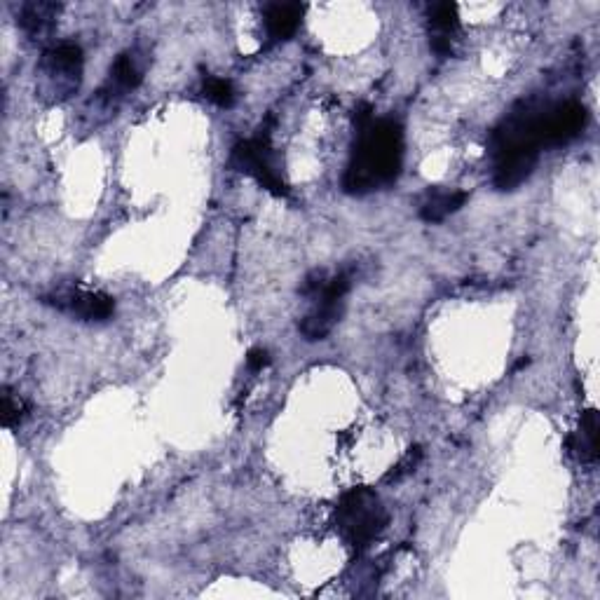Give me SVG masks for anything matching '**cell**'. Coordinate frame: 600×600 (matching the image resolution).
Returning a JSON list of instances; mask_svg holds the SVG:
<instances>
[{"mask_svg":"<svg viewBox=\"0 0 600 600\" xmlns=\"http://www.w3.org/2000/svg\"><path fill=\"white\" fill-rule=\"evenodd\" d=\"M354 122L357 141L345 169L343 188L350 195H366L397 181L404 162V129L394 120H375L371 106L366 104L354 111Z\"/></svg>","mask_w":600,"mask_h":600,"instance_id":"6da1fadb","label":"cell"},{"mask_svg":"<svg viewBox=\"0 0 600 600\" xmlns=\"http://www.w3.org/2000/svg\"><path fill=\"white\" fill-rule=\"evenodd\" d=\"M350 284L352 282L347 272L326 277V272L319 270L312 272V275L305 279L300 293L312 300V310L303 317V322L298 326L305 340L317 343V340H324L336 329L340 317H343L345 296L347 291H350Z\"/></svg>","mask_w":600,"mask_h":600,"instance_id":"7a4b0ae2","label":"cell"},{"mask_svg":"<svg viewBox=\"0 0 600 600\" xmlns=\"http://www.w3.org/2000/svg\"><path fill=\"white\" fill-rule=\"evenodd\" d=\"M387 511L371 488H354L336 509V528L354 549H364L385 530Z\"/></svg>","mask_w":600,"mask_h":600,"instance_id":"3957f363","label":"cell"},{"mask_svg":"<svg viewBox=\"0 0 600 600\" xmlns=\"http://www.w3.org/2000/svg\"><path fill=\"white\" fill-rule=\"evenodd\" d=\"M83 64L85 54L83 47L75 43H61L50 47L43 54L38 64L40 85L47 94H52L54 101L68 99L78 92L80 80H83Z\"/></svg>","mask_w":600,"mask_h":600,"instance_id":"277c9868","label":"cell"},{"mask_svg":"<svg viewBox=\"0 0 600 600\" xmlns=\"http://www.w3.org/2000/svg\"><path fill=\"white\" fill-rule=\"evenodd\" d=\"M230 167H233L235 172L256 179L265 190H270L272 195H289V188H286L282 176H279L275 169V155H272V143L268 134H256L247 141L237 143L233 153H230Z\"/></svg>","mask_w":600,"mask_h":600,"instance_id":"5b68a950","label":"cell"},{"mask_svg":"<svg viewBox=\"0 0 600 600\" xmlns=\"http://www.w3.org/2000/svg\"><path fill=\"white\" fill-rule=\"evenodd\" d=\"M43 303L54 305L61 312H68L80 322H108L115 312V300L104 291L68 289L57 296H47Z\"/></svg>","mask_w":600,"mask_h":600,"instance_id":"8992f818","label":"cell"},{"mask_svg":"<svg viewBox=\"0 0 600 600\" xmlns=\"http://www.w3.org/2000/svg\"><path fill=\"white\" fill-rule=\"evenodd\" d=\"M460 29L458 5L436 3L429 8V45L436 54H453V36Z\"/></svg>","mask_w":600,"mask_h":600,"instance_id":"52a82bcc","label":"cell"},{"mask_svg":"<svg viewBox=\"0 0 600 600\" xmlns=\"http://www.w3.org/2000/svg\"><path fill=\"white\" fill-rule=\"evenodd\" d=\"M305 8L298 3H277L265 10V31H268L270 43H286L296 36L303 22Z\"/></svg>","mask_w":600,"mask_h":600,"instance_id":"ba28073f","label":"cell"},{"mask_svg":"<svg viewBox=\"0 0 600 600\" xmlns=\"http://www.w3.org/2000/svg\"><path fill=\"white\" fill-rule=\"evenodd\" d=\"M568 450L582 465H593L598 460V413L593 408L582 413L579 427L568 439Z\"/></svg>","mask_w":600,"mask_h":600,"instance_id":"9c48e42d","label":"cell"},{"mask_svg":"<svg viewBox=\"0 0 600 600\" xmlns=\"http://www.w3.org/2000/svg\"><path fill=\"white\" fill-rule=\"evenodd\" d=\"M143 80V71L136 64L134 54H120L115 59V64L111 66V78H108V85L101 90L104 99H113V97H122V94L136 90Z\"/></svg>","mask_w":600,"mask_h":600,"instance_id":"30bf717a","label":"cell"},{"mask_svg":"<svg viewBox=\"0 0 600 600\" xmlns=\"http://www.w3.org/2000/svg\"><path fill=\"white\" fill-rule=\"evenodd\" d=\"M59 12H61V5L57 3H26L22 5V10H19L17 24L22 26L26 36L40 38L52 29L54 22H57Z\"/></svg>","mask_w":600,"mask_h":600,"instance_id":"8fae6325","label":"cell"},{"mask_svg":"<svg viewBox=\"0 0 600 600\" xmlns=\"http://www.w3.org/2000/svg\"><path fill=\"white\" fill-rule=\"evenodd\" d=\"M469 195L465 190H450V193H434L429 195V200L420 207V218L425 223H441L446 221L450 214L465 207Z\"/></svg>","mask_w":600,"mask_h":600,"instance_id":"7c38bea8","label":"cell"},{"mask_svg":"<svg viewBox=\"0 0 600 600\" xmlns=\"http://www.w3.org/2000/svg\"><path fill=\"white\" fill-rule=\"evenodd\" d=\"M204 97L214 101L218 108H233L237 92L235 85L225 78H207L204 80Z\"/></svg>","mask_w":600,"mask_h":600,"instance_id":"4fadbf2b","label":"cell"},{"mask_svg":"<svg viewBox=\"0 0 600 600\" xmlns=\"http://www.w3.org/2000/svg\"><path fill=\"white\" fill-rule=\"evenodd\" d=\"M26 415V404L17 394H12L8 387H3V425L15 427L24 420Z\"/></svg>","mask_w":600,"mask_h":600,"instance_id":"5bb4252c","label":"cell"},{"mask_svg":"<svg viewBox=\"0 0 600 600\" xmlns=\"http://www.w3.org/2000/svg\"><path fill=\"white\" fill-rule=\"evenodd\" d=\"M422 458L420 448H411V453H408V458L404 462H399L397 467L392 469V474H387L385 481H399L401 476H404L406 472H415V465H418V460Z\"/></svg>","mask_w":600,"mask_h":600,"instance_id":"9a60e30c","label":"cell"},{"mask_svg":"<svg viewBox=\"0 0 600 600\" xmlns=\"http://www.w3.org/2000/svg\"><path fill=\"white\" fill-rule=\"evenodd\" d=\"M247 364L251 371H263V368L270 366V352L263 350V347H254V350L247 354Z\"/></svg>","mask_w":600,"mask_h":600,"instance_id":"2e32d148","label":"cell"}]
</instances>
